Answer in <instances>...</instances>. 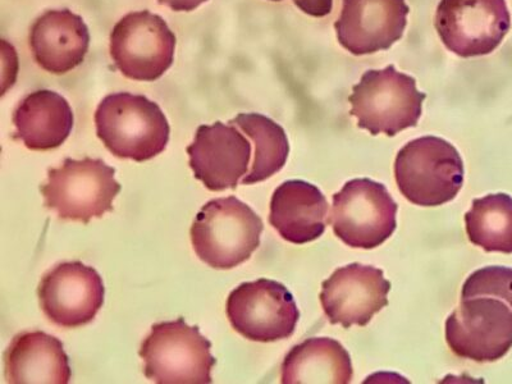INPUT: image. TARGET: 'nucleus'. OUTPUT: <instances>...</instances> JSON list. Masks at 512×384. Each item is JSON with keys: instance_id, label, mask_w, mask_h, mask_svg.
<instances>
[{"instance_id": "nucleus-6", "label": "nucleus", "mask_w": 512, "mask_h": 384, "mask_svg": "<svg viewBox=\"0 0 512 384\" xmlns=\"http://www.w3.org/2000/svg\"><path fill=\"white\" fill-rule=\"evenodd\" d=\"M212 342L184 318L154 324L141 345L145 377L159 384H209L217 360Z\"/></svg>"}, {"instance_id": "nucleus-9", "label": "nucleus", "mask_w": 512, "mask_h": 384, "mask_svg": "<svg viewBox=\"0 0 512 384\" xmlns=\"http://www.w3.org/2000/svg\"><path fill=\"white\" fill-rule=\"evenodd\" d=\"M109 49L127 79L155 81L172 66L176 36L162 17L149 11L132 12L113 27Z\"/></svg>"}, {"instance_id": "nucleus-13", "label": "nucleus", "mask_w": 512, "mask_h": 384, "mask_svg": "<svg viewBox=\"0 0 512 384\" xmlns=\"http://www.w3.org/2000/svg\"><path fill=\"white\" fill-rule=\"evenodd\" d=\"M320 303L332 324L365 327L388 305L391 283L382 269L359 263L336 269L323 282Z\"/></svg>"}, {"instance_id": "nucleus-17", "label": "nucleus", "mask_w": 512, "mask_h": 384, "mask_svg": "<svg viewBox=\"0 0 512 384\" xmlns=\"http://www.w3.org/2000/svg\"><path fill=\"white\" fill-rule=\"evenodd\" d=\"M327 216L326 196L309 182L286 181L274 191L269 223L291 244L318 240L326 232Z\"/></svg>"}, {"instance_id": "nucleus-21", "label": "nucleus", "mask_w": 512, "mask_h": 384, "mask_svg": "<svg viewBox=\"0 0 512 384\" xmlns=\"http://www.w3.org/2000/svg\"><path fill=\"white\" fill-rule=\"evenodd\" d=\"M240 128L254 144V159L242 184L263 182L280 172L290 154L285 130L271 118L259 113H242L230 121Z\"/></svg>"}, {"instance_id": "nucleus-22", "label": "nucleus", "mask_w": 512, "mask_h": 384, "mask_svg": "<svg viewBox=\"0 0 512 384\" xmlns=\"http://www.w3.org/2000/svg\"><path fill=\"white\" fill-rule=\"evenodd\" d=\"M469 240L488 253L512 254V198L507 194L475 199L465 214Z\"/></svg>"}, {"instance_id": "nucleus-8", "label": "nucleus", "mask_w": 512, "mask_h": 384, "mask_svg": "<svg viewBox=\"0 0 512 384\" xmlns=\"http://www.w3.org/2000/svg\"><path fill=\"white\" fill-rule=\"evenodd\" d=\"M446 341L460 358L477 363L500 360L512 347V309L495 297L461 299L447 319Z\"/></svg>"}, {"instance_id": "nucleus-23", "label": "nucleus", "mask_w": 512, "mask_h": 384, "mask_svg": "<svg viewBox=\"0 0 512 384\" xmlns=\"http://www.w3.org/2000/svg\"><path fill=\"white\" fill-rule=\"evenodd\" d=\"M489 296L505 301L512 309V268L486 267L466 280L461 299Z\"/></svg>"}, {"instance_id": "nucleus-12", "label": "nucleus", "mask_w": 512, "mask_h": 384, "mask_svg": "<svg viewBox=\"0 0 512 384\" xmlns=\"http://www.w3.org/2000/svg\"><path fill=\"white\" fill-rule=\"evenodd\" d=\"M38 295L41 309L50 322L62 328H79L93 322L103 308L105 288L93 267L68 262L56 265L45 274Z\"/></svg>"}, {"instance_id": "nucleus-20", "label": "nucleus", "mask_w": 512, "mask_h": 384, "mask_svg": "<svg viewBox=\"0 0 512 384\" xmlns=\"http://www.w3.org/2000/svg\"><path fill=\"white\" fill-rule=\"evenodd\" d=\"M354 377L345 347L332 338H309L288 352L282 364L283 384H349Z\"/></svg>"}, {"instance_id": "nucleus-15", "label": "nucleus", "mask_w": 512, "mask_h": 384, "mask_svg": "<svg viewBox=\"0 0 512 384\" xmlns=\"http://www.w3.org/2000/svg\"><path fill=\"white\" fill-rule=\"evenodd\" d=\"M409 12L405 0H344L335 24L338 41L354 56L388 50L404 35Z\"/></svg>"}, {"instance_id": "nucleus-2", "label": "nucleus", "mask_w": 512, "mask_h": 384, "mask_svg": "<svg viewBox=\"0 0 512 384\" xmlns=\"http://www.w3.org/2000/svg\"><path fill=\"white\" fill-rule=\"evenodd\" d=\"M262 218L235 196L208 201L191 227V242L201 262L232 269L250 259L260 246Z\"/></svg>"}, {"instance_id": "nucleus-10", "label": "nucleus", "mask_w": 512, "mask_h": 384, "mask_svg": "<svg viewBox=\"0 0 512 384\" xmlns=\"http://www.w3.org/2000/svg\"><path fill=\"white\" fill-rule=\"evenodd\" d=\"M511 29L505 0H441L436 30L445 47L459 57L487 56Z\"/></svg>"}, {"instance_id": "nucleus-16", "label": "nucleus", "mask_w": 512, "mask_h": 384, "mask_svg": "<svg viewBox=\"0 0 512 384\" xmlns=\"http://www.w3.org/2000/svg\"><path fill=\"white\" fill-rule=\"evenodd\" d=\"M89 45L88 26L70 9L45 12L31 27L30 47L35 61L54 75H64L79 67Z\"/></svg>"}, {"instance_id": "nucleus-11", "label": "nucleus", "mask_w": 512, "mask_h": 384, "mask_svg": "<svg viewBox=\"0 0 512 384\" xmlns=\"http://www.w3.org/2000/svg\"><path fill=\"white\" fill-rule=\"evenodd\" d=\"M227 317L242 337L274 342L294 335L300 312L294 296L282 283L262 278L241 283L231 292Z\"/></svg>"}, {"instance_id": "nucleus-1", "label": "nucleus", "mask_w": 512, "mask_h": 384, "mask_svg": "<svg viewBox=\"0 0 512 384\" xmlns=\"http://www.w3.org/2000/svg\"><path fill=\"white\" fill-rule=\"evenodd\" d=\"M96 135L114 157L137 163L166 150L171 128L157 103L144 95L105 96L95 113Z\"/></svg>"}, {"instance_id": "nucleus-24", "label": "nucleus", "mask_w": 512, "mask_h": 384, "mask_svg": "<svg viewBox=\"0 0 512 384\" xmlns=\"http://www.w3.org/2000/svg\"><path fill=\"white\" fill-rule=\"evenodd\" d=\"M281 2V0H272ZM295 6L312 17H326L331 13L333 0H294Z\"/></svg>"}, {"instance_id": "nucleus-18", "label": "nucleus", "mask_w": 512, "mask_h": 384, "mask_svg": "<svg viewBox=\"0 0 512 384\" xmlns=\"http://www.w3.org/2000/svg\"><path fill=\"white\" fill-rule=\"evenodd\" d=\"M4 376L11 384H67L72 372L58 338L45 332H22L4 354Z\"/></svg>"}, {"instance_id": "nucleus-14", "label": "nucleus", "mask_w": 512, "mask_h": 384, "mask_svg": "<svg viewBox=\"0 0 512 384\" xmlns=\"http://www.w3.org/2000/svg\"><path fill=\"white\" fill-rule=\"evenodd\" d=\"M196 180L210 191L236 189L249 173L253 144L231 122L200 126L187 148Z\"/></svg>"}, {"instance_id": "nucleus-4", "label": "nucleus", "mask_w": 512, "mask_h": 384, "mask_svg": "<svg viewBox=\"0 0 512 384\" xmlns=\"http://www.w3.org/2000/svg\"><path fill=\"white\" fill-rule=\"evenodd\" d=\"M425 98L427 95L416 89L413 77L387 66L365 72L352 88L350 114L358 118L359 128L373 136L392 137L418 126Z\"/></svg>"}, {"instance_id": "nucleus-25", "label": "nucleus", "mask_w": 512, "mask_h": 384, "mask_svg": "<svg viewBox=\"0 0 512 384\" xmlns=\"http://www.w3.org/2000/svg\"><path fill=\"white\" fill-rule=\"evenodd\" d=\"M208 0H158L162 6H167L176 12H191Z\"/></svg>"}, {"instance_id": "nucleus-19", "label": "nucleus", "mask_w": 512, "mask_h": 384, "mask_svg": "<svg viewBox=\"0 0 512 384\" xmlns=\"http://www.w3.org/2000/svg\"><path fill=\"white\" fill-rule=\"evenodd\" d=\"M70 103L52 90H38L26 96L13 113L16 139L36 152L57 149L73 128Z\"/></svg>"}, {"instance_id": "nucleus-7", "label": "nucleus", "mask_w": 512, "mask_h": 384, "mask_svg": "<svg viewBox=\"0 0 512 384\" xmlns=\"http://www.w3.org/2000/svg\"><path fill=\"white\" fill-rule=\"evenodd\" d=\"M397 209L386 186L356 178L333 195L328 223L338 239L351 248L376 249L396 231Z\"/></svg>"}, {"instance_id": "nucleus-3", "label": "nucleus", "mask_w": 512, "mask_h": 384, "mask_svg": "<svg viewBox=\"0 0 512 384\" xmlns=\"http://www.w3.org/2000/svg\"><path fill=\"white\" fill-rule=\"evenodd\" d=\"M396 184L419 207L454 200L464 184V163L454 145L436 136L410 141L397 154Z\"/></svg>"}, {"instance_id": "nucleus-5", "label": "nucleus", "mask_w": 512, "mask_h": 384, "mask_svg": "<svg viewBox=\"0 0 512 384\" xmlns=\"http://www.w3.org/2000/svg\"><path fill=\"white\" fill-rule=\"evenodd\" d=\"M116 169L102 159H64L58 168H50L48 181L40 186L45 207L64 221L88 224L112 212L113 200L122 189L114 178Z\"/></svg>"}]
</instances>
